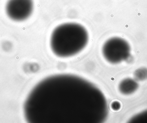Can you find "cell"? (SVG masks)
<instances>
[{
  "mask_svg": "<svg viewBox=\"0 0 147 123\" xmlns=\"http://www.w3.org/2000/svg\"><path fill=\"white\" fill-rule=\"evenodd\" d=\"M30 123H101L109 109L102 92L88 80L71 74L44 78L30 91L23 107Z\"/></svg>",
  "mask_w": 147,
  "mask_h": 123,
  "instance_id": "obj_1",
  "label": "cell"
},
{
  "mask_svg": "<svg viewBox=\"0 0 147 123\" xmlns=\"http://www.w3.org/2000/svg\"><path fill=\"white\" fill-rule=\"evenodd\" d=\"M88 40V32L84 26L77 23H65L53 30L50 45L57 57L67 58L79 53L86 47Z\"/></svg>",
  "mask_w": 147,
  "mask_h": 123,
  "instance_id": "obj_2",
  "label": "cell"
},
{
  "mask_svg": "<svg viewBox=\"0 0 147 123\" xmlns=\"http://www.w3.org/2000/svg\"><path fill=\"white\" fill-rule=\"evenodd\" d=\"M130 52V47L128 42L118 37L109 39L102 48L105 59L111 64H117L127 59Z\"/></svg>",
  "mask_w": 147,
  "mask_h": 123,
  "instance_id": "obj_3",
  "label": "cell"
},
{
  "mask_svg": "<svg viewBox=\"0 0 147 123\" xmlns=\"http://www.w3.org/2000/svg\"><path fill=\"white\" fill-rule=\"evenodd\" d=\"M34 9L33 0H8L5 5L7 16L13 21L22 22L27 20Z\"/></svg>",
  "mask_w": 147,
  "mask_h": 123,
  "instance_id": "obj_4",
  "label": "cell"
},
{
  "mask_svg": "<svg viewBox=\"0 0 147 123\" xmlns=\"http://www.w3.org/2000/svg\"><path fill=\"white\" fill-rule=\"evenodd\" d=\"M138 87V83L134 80L127 78L121 81L118 87L121 93L128 95L134 92Z\"/></svg>",
  "mask_w": 147,
  "mask_h": 123,
  "instance_id": "obj_5",
  "label": "cell"
},
{
  "mask_svg": "<svg viewBox=\"0 0 147 123\" xmlns=\"http://www.w3.org/2000/svg\"><path fill=\"white\" fill-rule=\"evenodd\" d=\"M111 108L115 111H117L121 109V105L120 102L117 101H115L111 103Z\"/></svg>",
  "mask_w": 147,
  "mask_h": 123,
  "instance_id": "obj_6",
  "label": "cell"
}]
</instances>
